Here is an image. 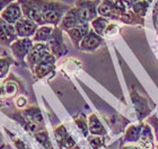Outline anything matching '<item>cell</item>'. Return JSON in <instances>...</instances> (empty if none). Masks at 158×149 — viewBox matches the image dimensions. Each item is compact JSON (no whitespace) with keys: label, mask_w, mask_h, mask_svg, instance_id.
I'll use <instances>...</instances> for the list:
<instances>
[{"label":"cell","mask_w":158,"mask_h":149,"mask_svg":"<svg viewBox=\"0 0 158 149\" xmlns=\"http://www.w3.org/2000/svg\"><path fill=\"white\" fill-rule=\"evenodd\" d=\"M53 27L49 26V25H42L37 28L36 33L34 34L33 40L35 42H48L49 39L51 37L53 33Z\"/></svg>","instance_id":"obj_15"},{"label":"cell","mask_w":158,"mask_h":149,"mask_svg":"<svg viewBox=\"0 0 158 149\" xmlns=\"http://www.w3.org/2000/svg\"><path fill=\"white\" fill-rule=\"evenodd\" d=\"M139 132H140V128H138V126H131V128L128 130L127 139H131V140L137 139Z\"/></svg>","instance_id":"obj_22"},{"label":"cell","mask_w":158,"mask_h":149,"mask_svg":"<svg viewBox=\"0 0 158 149\" xmlns=\"http://www.w3.org/2000/svg\"><path fill=\"white\" fill-rule=\"evenodd\" d=\"M101 43H102V37H101V35H98L96 32L90 30L85 35V37L81 40L79 47H80V49L82 51H93V50L97 49Z\"/></svg>","instance_id":"obj_12"},{"label":"cell","mask_w":158,"mask_h":149,"mask_svg":"<svg viewBox=\"0 0 158 149\" xmlns=\"http://www.w3.org/2000/svg\"><path fill=\"white\" fill-rule=\"evenodd\" d=\"M49 45L44 44L43 42H37L36 44H33V47L31 49L30 53L26 56V61L28 63V66L32 70L35 68L37 63L44 58V56L50 53L49 51Z\"/></svg>","instance_id":"obj_7"},{"label":"cell","mask_w":158,"mask_h":149,"mask_svg":"<svg viewBox=\"0 0 158 149\" xmlns=\"http://www.w3.org/2000/svg\"><path fill=\"white\" fill-rule=\"evenodd\" d=\"M75 121H76L77 126H79V129L84 132L85 136H87V130L88 129H87V123H86V120L82 119V118H77V119H75Z\"/></svg>","instance_id":"obj_23"},{"label":"cell","mask_w":158,"mask_h":149,"mask_svg":"<svg viewBox=\"0 0 158 149\" xmlns=\"http://www.w3.org/2000/svg\"><path fill=\"white\" fill-rule=\"evenodd\" d=\"M48 45H49V49L51 50V52L54 56H64L67 53V48L63 43L62 30L60 27H56L53 30L52 35L48 41Z\"/></svg>","instance_id":"obj_6"},{"label":"cell","mask_w":158,"mask_h":149,"mask_svg":"<svg viewBox=\"0 0 158 149\" xmlns=\"http://www.w3.org/2000/svg\"><path fill=\"white\" fill-rule=\"evenodd\" d=\"M118 33V28L116 25H107V27H106L105 32H104V35L107 37H113L114 35H116V34Z\"/></svg>","instance_id":"obj_21"},{"label":"cell","mask_w":158,"mask_h":149,"mask_svg":"<svg viewBox=\"0 0 158 149\" xmlns=\"http://www.w3.org/2000/svg\"><path fill=\"white\" fill-rule=\"evenodd\" d=\"M18 39L15 25L7 23L0 17V47L10 48L14 41Z\"/></svg>","instance_id":"obj_5"},{"label":"cell","mask_w":158,"mask_h":149,"mask_svg":"<svg viewBox=\"0 0 158 149\" xmlns=\"http://www.w3.org/2000/svg\"><path fill=\"white\" fill-rule=\"evenodd\" d=\"M54 63H56V56L52 53H48L33 69L36 78L41 79L48 76L50 72H53L54 70Z\"/></svg>","instance_id":"obj_9"},{"label":"cell","mask_w":158,"mask_h":149,"mask_svg":"<svg viewBox=\"0 0 158 149\" xmlns=\"http://www.w3.org/2000/svg\"><path fill=\"white\" fill-rule=\"evenodd\" d=\"M81 20L79 18V14L76 7H71L68 11L66 13V15L63 16L62 20L60 22L59 27L63 31H69L73 27L81 25Z\"/></svg>","instance_id":"obj_11"},{"label":"cell","mask_w":158,"mask_h":149,"mask_svg":"<svg viewBox=\"0 0 158 149\" xmlns=\"http://www.w3.org/2000/svg\"><path fill=\"white\" fill-rule=\"evenodd\" d=\"M14 143H15V146H16L18 149H30V148H27V147L24 145L23 141H20L19 139H15L14 140Z\"/></svg>","instance_id":"obj_27"},{"label":"cell","mask_w":158,"mask_h":149,"mask_svg":"<svg viewBox=\"0 0 158 149\" xmlns=\"http://www.w3.org/2000/svg\"><path fill=\"white\" fill-rule=\"evenodd\" d=\"M35 139H36L44 148L53 149L52 143H51V141H50L49 135H48L46 131H39V132H36L35 133Z\"/></svg>","instance_id":"obj_20"},{"label":"cell","mask_w":158,"mask_h":149,"mask_svg":"<svg viewBox=\"0 0 158 149\" xmlns=\"http://www.w3.org/2000/svg\"><path fill=\"white\" fill-rule=\"evenodd\" d=\"M13 1H15V0H0V13H1L9 3L13 2Z\"/></svg>","instance_id":"obj_26"},{"label":"cell","mask_w":158,"mask_h":149,"mask_svg":"<svg viewBox=\"0 0 158 149\" xmlns=\"http://www.w3.org/2000/svg\"><path fill=\"white\" fill-rule=\"evenodd\" d=\"M89 130L94 135H104L105 133V131L103 129V126L99 122V120L94 114L89 116Z\"/></svg>","instance_id":"obj_19"},{"label":"cell","mask_w":158,"mask_h":149,"mask_svg":"<svg viewBox=\"0 0 158 149\" xmlns=\"http://www.w3.org/2000/svg\"><path fill=\"white\" fill-rule=\"evenodd\" d=\"M20 3L23 16L34 20L39 25H46L42 16V11L39 6L37 0H17Z\"/></svg>","instance_id":"obj_3"},{"label":"cell","mask_w":158,"mask_h":149,"mask_svg":"<svg viewBox=\"0 0 158 149\" xmlns=\"http://www.w3.org/2000/svg\"><path fill=\"white\" fill-rule=\"evenodd\" d=\"M37 2L41 8L45 24H51V25H59L63 16L71 8L69 5L56 0H37Z\"/></svg>","instance_id":"obj_1"},{"label":"cell","mask_w":158,"mask_h":149,"mask_svg":"<svg viewBox=\"0 0 158 149\" xmlns=\"http://www.w3.org/2000/svg\"><path fill=\"white\" fill-rule=\"evenodd\" d=\"M32 47H33V41L31 40L30 37H20V39L14 41L10 45V49H11V52L15 56V58L20 63H24V60L26 59Z\"/></svg>","instance_id":"obj_4"},{"label":"cell","mask_w":158,"mask_h":149,"mask_svg":"<svg viewBox=\"0 0 158 149\" xmlns=\"http://www.w3.org/2000/svg\"><path fill=\"white\" fill-rule=\"evenodd\" d=\"M88 140L94 148H98L99 146H102V138L99 137H90Z\"/></svg>","instance_id":"obj_24"},{"label":"cell","mask_w":158,"mask_h":149,"mask_svg":"<svg viewBox=\"0 0 158 149\" xmlns=\"http://www.w3.org/2000/svg\"><path fill=\"white\" fill-rule=\"evenodd\" d=\"M15 28H16L18 37H31L34 36V34L36 33L39 24H36L30 18L23 17L15 24Z\"/></svg>","instance_id":"obj_10"},{"label":"cell","mask_w":158,"mask_h":149,"mask_svg":"<svg viewBox=\"0 0 158 149\" xmlns=\"http://www.w3.org/2000/svg\"><path fill=\"white\" fill-rule=\"evenodd\" d=\"M0 17H1L2 19L6 20L7 23L15 25L20 18L24 17L20 3L18 2V1H16V0L13 1L11 3H9V5L0 13Z\"/></svg>","instance_id":"obj_8"},{"label":"cell","mask_w":158,"mask_h":149,"mask_svg":"<svg viewBox=\"0 0 158 149\" xmlns=\"http://www.w3.org/2000/svg\"><path fill=\"white\" fill-rule=\"evenodd\" d=\"M7 98L6 92H5V88H3V85L0 84V102H2Z\"/></svg>","instance_id":"obj_28"},{"label":"cell","mask_w":158,"mask_h":149,"mask_svg":"<svg viewBox=\"0 0 158 149\" xmlns=\"http://www.w3.org/2000/svg\"><path fill=\"white\" fill-rule=\"evenodd\" d=\"M89 26L88 23L81 24V25H78V26L73 27L71 30L67 31V33L69 35L70 40L73 41V43L76 45V47H79V44L81 42V40L85 37V35L89 32Z\"/></svg>","instance_id":"obj_13"},{"label":"cell","mask_w":158,"mask_h":149,"mask_svg":"<svg viewBox=\"0 0 158 149\" xmlns=\"http://www.w3.org/2000/svg\"><path fill=\"white\" fill-rule=\"evenodd\" d=\"M15 62L13 58L10 56H3V58H0V79H3L6 78V76L9 72L10 66Z\"/></svg>","instance_id":"obj_18"},{"label":"cell","mask_w":158,"mask_h":149,"mask_svg":"<svg viewBox=\"0 0 158 149\" xmlns=\"http://www.w3.org/2000/svg\"><path fill=\"white\" fill-rule=\"evenodd\" d=\"M26 104H27V101L24 96H19L16 99V106L18 107V109H23Z\"/></svg>","instance_id":"obj_25"},{"label":"cell","mask_w":158,"mask_h":149,"mask_svg":"<svg viewBox=\"0 0 158 149\" xmlns=\"http://www.w3.org/2000/svg\"><path fill=\"white\" fill-rule=\"evenodd\" d=\"M127 149H138V148H135V147H131V148H127Z\"/></svg>","instance_id":"obj_29"},{"label":"cell","mask_w":158,"mask_h":149,"mask_svg":"<svg viewBox=\"0 0 158 149\" xmlns=\"http://www.w3.org/2000/svg\"><path fill=\"white\" fill-rule=\"evenodd\" d=\"M2 85H3V88H5V92H6L7 97L16 96L17 93H18V89H19L17 81L11 79V77H10V78H8V79H6L3 81Z\"/></svg>","instance_id":"obj_16"},{"label":"cell","mask_w":158,"mask_h":149,"mask_svg":"<svg viewBox=\"0 0 158 149\" xmlns=\"http://www.w3.org/2000/svg\"><path fill=\"white\" fill-rule=\"evenodd\" d=\"M92 26L93 31L96 32L98 35H104L106 27H107V19H105V17H96L95 19L92 20Z\"/></svg>","instance_id":"obj_17"},{"label":"cell","mask_w":158,"mask_h":149,"mask_svg":"<svg viewBox=\"0 0 158 149\" xmlns=\"http://www.w3.org/2000/svg\"><path fill=\"white\" fill-rule=\"evenodd\" d=\"M99 0H79L76 2V8L78 10L79 18L82 24L88 23L90 20L95 19L96 15L98 13Z\"/></svg>","instance_id":"obj_2"},{"label":"cell","mask_w":158,"mask_h":149,"mask_svg":"<svg viewBox=\"0 0 158 149\" xmlns=\"http://www.w3.org/2000/svg\"><path fill=\"white\" fill-rule=\"evenodd\" d=\"M22 114H23L26 119H28L30 121L34 123H37V124H42L43 126V116L42 113L40 111V109L37 106H30V107H26L22 111Z\"/></svg>","instance_id":"obj_14"}]
</instances>
